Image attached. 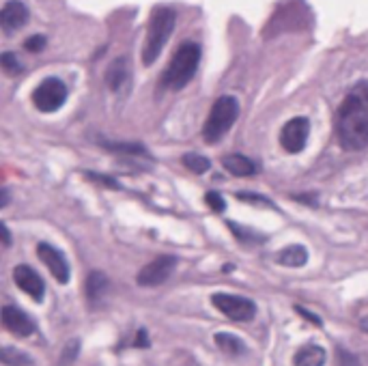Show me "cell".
Wrapping results in <instances>:
<instances>
[{
	"instance_id": "1",
	"label": "cell",
	"mask_w": 368,
	"mask_h": 366,
	"mask_svg": "<svg viewBox=\"0 0 368 366\" xmlns=\"http://www.w3.org/2000/svg\"><path fill=\"white\" fill-rule=\"evenodd\" d=\"M336 134L347 151L368 147V82L349 91L336 113Z\"/></svg>"
},
{
	"instance_id": "2",
	"label": "cell",
	"mask_w": 368,
	"mask_h": 366,
	"mask_svg": "<svg viewBox=\"0 0 368 366\" xmlns=\"http://www.w3.org/2000/svg\"><path fill=\"white\" fill-rule=\"evenodd\" d=\"M175 24H177V16L173 9H168V7L153 9L151 20H149V28H146L144 47H142V63L144 65H153L155 59L162 55L164 45L168 43V37L175 30Z\"/></svg>"
},
{
	"instance_id": "3",
	"label": "cell",
	"mask_w": 368,
	"mask_h": 366,
	"mask_svg": "<svg viewBox=\"0 0 368 366\" xmlns=\"http://www.w3.org/2000/svg\"><path fill=\"white\" fill-rule=\"evenodd\" d=\"M198 63H200V45L192 41L181 43L162 76V84L171 91H181L194 78Z\"/></svg>"
},
{
	"instance_id": "4",
	"label": "cell",
	"mask_w": 368,
	"mask_h": 366,
	"mask_svg": "<svg viewBox=\"0 0 368 366\" xmlns=\"http://www.w3.org/2000/svg\"><path fill=\"white\" fill-rule=\"evenodd\" d=\"M239 117V103L235 97L231 95H224L220 97L214 106H212V113H209L207 121H205V127H202V136L209 144H216L231 127L233 123L237 121Z\"/></svg>"
},
{
	"instance_id": "5",
	"label": "cell",
	"mask_w": 368,
	"mask_h": 366,
	"mask_svg": "<svg viewBox=\"0 0 368 366\" xmlns=\"http://www.w3.org/2000/svg\"><path fill=\"white\" fill-rule=\"evenodd\" d=\"M67 99V86L59 78H47L43 80L35 93H33V103L41 113H57Z\"/></svg>"
},
{
	"instance_id": "6",
	"label": "cell",
	"mask_w": 368,
	"mask_h": 366,
	"mask_svg": "<svg viewBox=\"0 0 368 366\" xmlns=\"http://www.w3.org/2000/svg\"><path fill=\"white\" fill-rule=\"evenodd\" d=\"M214 306L222 312L224 317H229L231 321H252L256 315V306L252 299L241 297V295H231V293H214L212 297Z\"/></svg>"
},
{
	"instance_id": "7",
	"label": "cell",
	"mask_w": 368,
	"mask_h": 366,
	"mask_svg": "<svg viewBox=\"0 0 368 366\" xmlns=\"http://www.w3.org/2000/svg\"><path fill=\"white\" fill-rule=\"evenodd\" d=\"M175 265H177V258L175 256H168V254H162L157 256L151 263H146L138 276H136V282L140 287H157L162 285L171 278V274L175 272Z\"/></svg>"
},
{
	"instance_id": "8",
	"label": "cell",
	"mask_w": 368,
	"mask_h": 366,
	"mask_svg": "<svg viewBox=\"0 0 368 366\" xmlns=\"http://www.w3.org/2000/svg\"><path fill=\"white\" fill-rule=\"evenodd\" d=\"M308 134H310V121L308 119H304V117L291 119L280 132V144L289 153H299L306 147Z\"/></svg>"
},
{
	"instance_id": "9",
	"label": "cell",
	"mask_w": 368,
	"mask_h": 366,
	"mask_svg": "<svg viewBox=\"0 0 368 366\" xmlns=\"http://www.w3.org/2000/svg\"><path fill=\"white\" fill-rule=\"evenodd\" d=\"M37 254L43 261V265L52 272V276H54L61 285L69 282V263H67V258L63 256V252L59 248L50 246V244H39Z\"/></svg>"
},
{
	"instance_id": "10",
	"label": "cell",
	"mask_w": 368,
	"mask_h": 366,
	"mask_svg": "<svg viewBox=\"0 0 368 366\" xmlns=\"http://www.w3.org/2000/svg\"><path fill=\"white\" fill-rule=\"evenodd\" d=\"M13 280H16V285H18L24 293H28L35 302H41V299H43L45 285H43L41 276H39L33 268H28V265H18V268L13 270Z\"/></svg>"
},
{
	"instance_id": "11",
	"label": "cell",
	"mask_w": 368,
	"mask_h": 366,
	"mask_svg": "<svg viewBox=\"0 0 368 366\" xmlns=\"http://www.w3.org/2000/svg\"><path fill=\"white\" fill-rule=\"evenodd\" d=\"M28 22V9L20 0H9L5 3L3 11H0V26H3L5 33H16L20 28H24Z\"/></svg>"
},
{
	"instance_id": "12",
	"label": "cell",
	"mask_w": 368,
	"mask_h": 366,
	"mask_svg": "<svg viewBox=\"0 0 368 366\" xmlns=\"http://www.w3.org/2000/svg\"><path fill=\"white\" fill-rule=\"evenodd\" d=\"M3 324L5 328L16 334V336H30L35 332V324L33 319L26 315L24 310H20L18 306H5L3 308Z\"/></svg>"
},
{
	"instance_id": "13",
	"label": "cell",
	"mask_w": 368,
	"mask_h": 366,
	"mask_svg": "<svg viewBox=\"0 0 368 366\" xmlns=\"http://www.w3.org/2000/svg\"><path fill=\"white\" fill-rule=\"evenodd\" d=\"M222 166L231 175H235V177H252L256 173V164L250 158H246V155H241V153H229V155H224V158H222Z\"/></svg>"
},
{
	"instance_id": "14",
	"label": "cell",
	"mask_w": 368,
	"mask_h": 366,
	"mask_svg": "<svg viewBox=\"0 0 368 366\" xmlns=\"http://www.w3.org/2000/svg\"><path fill=\"white\" fill-rule=\"evenodd\" d=\"M295 366H323L326 364V349L319 345H304L297 349L295 358H293Z\"/></svg>"
},
{
	"instance_id": "15",
	"label": "cell",
	"mask_w": 368,
	"mask_h": 366,
	"mask_svg": "<svg viewBox=\"0 0 368 366\" xmlns=\"http://www.w3.org/2000/svg\"><path fill=\"white\" fill-rule=\"evenodd\" d=\"M306 261H308V252L299 244L289 246L278 254V263L287 265V268H301V265H306Z\"/></svg>"
},
{
	"instance_id": "16",
	"label": "cell",
	"mask_w": 368,
	"mask_h": 366,
	"mask_svg": "<svg viewBox=\"0 0 368 366\" xmlns=\"http://www.w3.org/2000/svg\"><path fill=\"white\" fill-rule=\"evenodd\" d=\"M130 78V65L125 59H117L110 67H108V74H106V82L113 91H119Z\"/></svg>"
},
{
	"instance_id": "17",
	"label": "cell",
	"mask_w": 368,
	"mask_h": 366,
	"mask_svg": "<svg viewBox=\"0 0 368 366\" xmlns=\"http://www.w3.org/2000/svg\"><path fill=\"white\" fill-rule=\"evenodd\" d=\"M216 345H218L220 351H224L226 355H233V358L246 353L243 341L239 336H235V334H229V332H218L216 334Z\"/></svg>"
},
{
	"instance_id": "18",
	"label": "cell",
	"mask_w": 368,
	"mask_h": 366,
	"mask_svg": "<svg viewBox=\"0 0 368 366\" xmlns=\"http://www.w3.org/2000/svg\"><path fill=\"white\" fill-rule=\"evenodd\" d=\"M106 287H108V278L103 276L101 272H91L88 278H86V297L91 304H97L103 293H106Z\"/></svg>"
},
{
	"instance_id": "19",
	"label": "cell",
	"mask_w": 368,
	"mask_h": 366,
	"mask_svg": "<svg viewBox=\"0 0 368 366\" xmlns=\"http://www.w3.org/2000/svg\"><path fill=\"white\" fill-rule=\"evenodd\" d=\"M183 166L190 168V171L196 173V175H202V173L209 171L212 162H209V160L205 158V155H200V153H185V155H183Z\"/></svg>"
},
{
	"instance_id": "20",
	"label": "cell",
	"mask_w": 368,
	"mask_h": 366,
	"mask_svg": "<svg viewBox=\"0 0 368 366\" xmlns=\"http://www.w3.org/2000/svg\"><path fill=\"white\" fill-rule=\"evenodd\" d=\"M3 362L9 364V366H28L30 364V358L24 353V351H18L16 347H3Z\"/></svg>"
},
{
	"instance_id": "21",
	"label": "cell",
	"mask_w": 368,
	"mask_h": 366,
	"mask_svg": "<svg viewBox=\"0 0 368 366\" xmlns=\"http://www.w3.org/2000/svg\"><path fill=\"white\" fill-rule=\"evenodd\" d=\"M0 65H3L7 76H18L22 72V63L18 61V57L13 55V52H5V55L0 57Z\"/></svg>"
},
{
	"instance_id": "22",
	"label": "cell",
	"mask_w": 368,
	"mask_h": 366,
	"mask_svg": "<svg viewBox=\"0 0 368 366\" xmlns=\"http://www.w3.org/2000/svg\"><path fill=\"white\" fill-rule=\"evenodd\" d=\"M205 202L214 209L216 214H222L224 209H226V202H224V198L218 194V192H207V196H205Z\"/></svg>"
},
{
	"instance_id": "23",
	"label": "cell",
	"mask_w": 368,
	"mask_h": 366,
	"mask_svg": "<svg viewBox=\"0 0 368 366\" xmlns=\"http://www.w3.org/2000/svg\"><path fill=\"white\" fill-rule=\"evenodd\" d=\"M24 47L28 50V52H41L43 47H45V37L43 35H33V37H28L26 41H24Z\"/></svg>"
},
{
	"instance_id": "24",
	"label": "cell",
	"mask_w": 368,
	"mask_h": 366,
	"mask_svg": "<svg viewBox=\"0 0 368 366\" xmlns=\"http://www.w3.org/2000/svg\"><path fill=\"white\" fill-rule=\"evenodd\" d=\"M235 196H237L239 200H246V202H256V205H268V207L272 205V202H270V200H268L265 196H258V194H250V192H237Z\"/></svg>"
},
{
	"instance_id": "25",
	"label": "cell",
	"mask_w": 368,
	"mask_h": 366,
	"mask_svg": "<svg viewBox=\"0 0 368 366\" xmlns=\"http://www.w3.org/2000/svg\"><path fill=\"white\" fill-rule=\"evenodd\" d=\"M338 366H360V362L345 349H338Z\"/></svg>"
},
{
	"instance_id": "26",
	"label": "cell",
	"mask_w": 368,
	"mask_h": 366,
	"mask_svg": "<svg viewBox=\"0 0 368 366\" xmlns=\"http://www.w3.org/2000/svg\"><path fill=\"white\" fill-rule=\"evenodd\" d=\"M86 177H88L91 181L101 183V185H108V188H119V183H117L115 179H110V177H101V175H97V173H86Z\"/></svg>"
},
{
	"instance_id": "27",
	"label": "cell",
	"mask_w": 368,
	"mask_h": 366,
	"mask_svg": "<svg viewBox=\"0 0 368 366\" xmlns=\"http://www.w3.org/2000/svg\"><path fill=\"white\" fill-rule=\"evenodd\" d=\"M134 345H136V347H149V345H151V341H149V334H146V330H138V334H136V341H134Z\"/></svg>"
},
{
	"instance_id": "28",
	"label": "cell",
	"mask_w": 368,
	"mask_h": 366,
	"mask_svg": "<svg viewBox=\"0 0 368 366\" xmlns=\"http://www.w3.org/2000/svg\"><path fill=\"white\" fill-rule=\"evenodd\" d=\"M297 312H299V315H301V317H306L308 321H312L314 326H321V319H319L317 315H312V312H310V310H306V308L297 306Z\"/></svg>"
},
{
	"instance_id": "29",
	"label": "cell",
	"mask_w": 368,
	"mask_h": 366,
	"mask_svg": "<svg viewBox=\"0 0 368 366\" xmlns=\"http://www.w3.org/2000/svg\"><path fill=\"white\" fill-rule=\"evenodd\" d=\"M0 231H3V244H5V248H9V246H11V235H9V229H7L5 224H0Z\"/></svg>"
},
{
	"instance_id": "30",
	"label": "cell",
	"mask_w": 368,
	"mask_h": 366,
	"mask_svg": "<svg viewBox=\"0 0 368 366\" xmlns=\"http://www.w3.org/2000/svg\"><path fill=\"white\" fill-rule=\"evenodd\" d=\"M360 328H362L364 332H368V317H364V319L360 321Z\"/></svg>"
},
{
	"instance_id": "31",
	"label": "cell",
	"mask_w": 368,
	"mask_h": 366,
	"mask_svg": "<svg viewBox=\"0 0 368 366\" xmlns=\"http://www.w3.org/2000/svg\"><path fill=\"white\" fill-rule=\"evenodd\" d=\"M7 200H9V192H7V190H3V202H0V207H5V205H7Z\"/></svg>"
}]
</instances>
